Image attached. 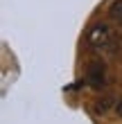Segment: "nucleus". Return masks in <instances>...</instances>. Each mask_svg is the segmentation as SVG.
Masks as SVG:
<instances>
[{
  "label": "nucleus",
  "instance_id": "obj_1",
  "mask_svg": "<svg viewBox=\"0 0 122 124\" xmlns=\"http://www.w3.org/2000/svg\"><path fill=\"white\" fill-rule=\"evenodd\" d=\"M118 43H120V36L109 23H93L86 32V45L93 52H99V54L115 52Z\"/></svg>",
  "mask_w": 122,
  "mask_h": 124
},
{
  "label": "nucleus",
  "instance_id": "obj_2",
  "mask_svg": "<svg viewBox=\"0 0 122 124\" xmlns=\"http://www.w3.org/2000/svg\"><path fill=\"white\" fill-rule=\"evenodd\" d=\"M86 79H88V84L93 88H102L106 84V68L102 61H93L88 65V72H86Z\"/></svg>",
  "mask_w": 122,
  "mask_h": 124
},
{
  "label": "nucleus",
  "instance_id": "obj_3",
  "mask_svg": "<svg viewBox=\"0 0 122 124\" xmlns=\"http://www.w3.org/2000/svg\"><path fill=\"white\" fill-rule=\"evenodd\" d=\"M109 18L115 25L122 27V0H113V2H111V7H109Z\"/></svg>",
  "mask_w": 122,
  "mask_h": 124
},
{
  "label": "nucleus",
  "instance_id": "obj_4",
  "mask_svg": "<svg viewBox=\"0 0 122 124\" xmlns=\"http://www.w3.org/2000/svg\"><path fill=\"white\" fill-rule=\"evenodd\" d=\"M115 113H118V115H120V117H122V99H120V101H118V104H115Z\"/></svg>",
  "mask_w": 122,
  "mask_h": 124
}]
</instances>
